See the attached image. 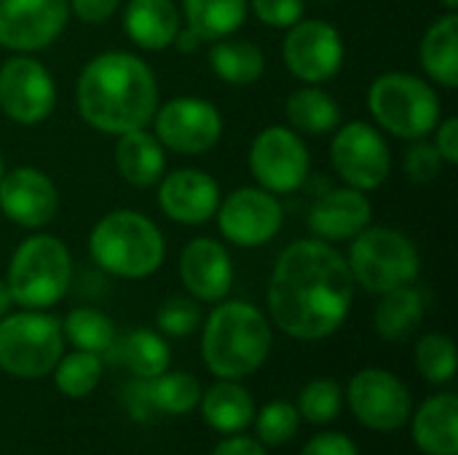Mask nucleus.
Wrapping results in <instances>:
<instances>
[{"label": "nucleus", "instance_id": "28", "mask_svg": "<svg viewBox=\"0 0 458 455\" xmlns=\"http://www.w3.org/2000/svg\"><path fill=\"white\" fill-rule=\"evenodd\" d=\"M107 354L118 359L121 365H126L140 381H150L161 375L164 370H169V362H172V351L164 335L148 327H140V330L126 333L123 338H115Z\"/></svg>", "mask_w": 458, "mask_h": 455}, {"label": "nucleus", "instance_id": "30", "mask_svg": "<svg viewBox=\"0 0 458 455\" xmlns=\"http://www.w3.org/2000/svg\"><path fill=\"white\" fill-rule=\"evenodd\" d=\"M185 24L207 43L231 38L242 29L250 13V0H180Z\"/></svg>", "mask_w": 458, "mask_h": 455}, {"label": "nucleus", "instance_id": "41", "mask_svg": "<svg viewBox=\"0 0 458 455\" xmlns=\"http://www.w3.org/2000/svg\"><path fill=\"white\" fill-rule=\"evenodd\" d=\"M435 147L440 153V158L445 161V166H456L458 164V118H440V123L435 126Z\"/></svg>", "mask_w": 458, "mask_h": 455}, {"label": "nucleus", "instance_id": "35", "mask_svg": "<svg viewBox=\"0 0 458 455\" xmlns=\"http://www.w3.org/2000/svg\"><path fill=\"white\" fill-rule=\"evenodd\" d=\"M341 405H344V394H341V386L335 381H327V378H317L311 383H306L301 389V397H298V416L314 426H325L330 421L338 418L341 413Z\"/></svg>", "mask_w": 458, "mask_h": 455}, {"label": "nucleus", "instance_id": "2", "mask_svg": "<svg viewBox=\"0 0 458 455\" xmlns=\"http://www.w3.org/2000/svg\"><path fill=\"white\" fill-rule=\"evenodd\" d=\"M75 102L94 131L118 137L148 129L158 110V78L131 51H102L83 64Z\"/></svg>", "mask_w": 458, "mask_h": 455}, {"label": "nucleus", "instance_id": "17", "mask_svg": "<svg viewBox=\"0 0 458 455\" xmlns=\"http://www.w3.org/2000/svg\"><path fill=\"white\" fill-rule=\"evenodd\" d=\"M59 209V193L51 177L35 166H16L0 177V212L13 225L46 228Z\"/></svg>", "mask_w": 458, "mask_h": 455}, {"label": "nucleus", "instance_id": "37", "mask_svg": "<svg viewBox=\"0 0 458 455\" xmlns=\"http://www.w3.org/2000/svg\"><path fill=\"white\" fill-rule=\"evenodd\" d=\"M158 333L169 338H188L201 324V308L193 298H169L156 314Z\"/></svg>", "mask_w": 458, "mask_h": 455}, {"label": "nucleus", "instance_id": "38", "mask_svg": "<svg viewBox=\"0 0 458 455\" xmlns=\"http://www.w3.org/2000/svg\"><path fill=\"white\" fill-rule=\"evenodd\" d=\"M403 166H405V174L408 180L424 185V182H432L443 174V166L445 161L440 158L437 147L424 137V139H413L403 156Z\"/></svg>", "mask_w": 458, "mask_h": 455}, {"label": "nucleus", "instance_id": "11", "mask_svg": "<svg viewBox=\"0 0 458 455\" xmlns=\"http://www.w3.org/2000/svg\"><path fill=\"white\" fill-rule=\"evenodd\" d=\"M150 126L156 139L164 145V150L180 156H201L220 142L225 123L220 110L209 99L174 97L158 105Z\"/></svg>", "mask_w": 458, "mask_h": 455}, {"label": "nucleus", "instance_id": "4", "mask_svg": "<svg viewBox=\"0 0 458 455\" xmlns=\"http://www.w3.org/2000/svg\"><path fill=\"white\" fill-rule=\"evenodd\" d=\"M91 260L115 279H148L166 257L161 228L137 209H113L89 233Z\"/></svg>", "mask_w": 458, "mask_h": 455}, {"label": "nucleus", "instance_id": "15", "mask_svg": "<svg viewBox=\"0 0 458 455\" xmlns=\"http://www.w3.org/2000/svg\"><path fill=\"white\" fill-rule=\"evenodd\" d=\"M346 400L357 421L373 432L403 429L413 413L408 386L394 373L381 367L360 370L346 389Z\"/></svg>", "mask_w": 458, "mask_h": 455}, {"label": "nucleus", "instance_id": "25", "mask_svg": "<svg viewBox=\"0 0 458 455\" xmlns=\"http://www.w3.org/2000/svg\"><path fill=\"white\" fill-rule=\"evenodd\" d=\"M419 59L424 72L443 88L458 86V11H448L429 24L421 38Z\"/></svg>", "mask_w": 458, "mask_h": 455}, {"label": "nucleus", "instance_id": "33", "mask_svg": "<svg viewBox=\"0 0 458 455\" xmlns=\"http://www.w3.org/2000/svg\"><path fill=\"white\" fill-rule=\"evenodd\" d=\"M54 373V383L56 389L70 397V400H81L89 397L102 378V357L99 354H89V351H72V354H62Z\"/></svg>", "mask_w": 458, "mask_h": 455}, {"label": "nucleus", "instance_id": "1", "mask_svg": "<svg viewBox=\"0 0 458 455\" xmlns=\"http://www.w3.org/2000/svg\"><path fill=\"white\" fill-rule=\"evenodd\" d=\"M346 257L322 239L282 249L268 282V314L295 341H325L341 330L354 303Z\"/></svg>", "mask_w": 458, "mask_h": 455}, {"label": "nucleus", "instance_id": "7", "mask_svg": "<svg viewBox=\"0 0 458 455\" xmlns=\"http://www.w3.org/2000/svg\"><path fill=\"white\" fill-rule=\"evenodd\" d=\"M354 284L365 292L384 295L394 287L413 284L421 274V255L416 244L397 228L368 225L352 239L349 255H344Z\"/></svg>", "mask_w": 458, "mask_h": 455}, {"label": "nucleus", "instance_id": "21", "mask_svg": "<svg viewBox=\"0 0 458 455\" xmlns=\"http://www.w3.org/2000/svg\"><path fill=\"white\" fill-rule=\"evenodd\" d=\"M126 38L142 51H164L180 32V8L174 0H129L123 8Z\"/></svg>", "mask_w": 458, "mask_h": 455}, {"label": "nucleus", "instance_id": "46", "mask_svg": "<svg viewBox=\"0 0 458 455\" xmlns=\"http://www.w3.org/2000/svg\"><path fill=\"white\" fill-rule=\"evenodd\" d=\"M448 11H458V0H440Z\"/></svg>", "mask_w": 458, "mask_h": 455}, {"label": "nucleus", "instance_id": "48", "mask_svg": "<svg viewBox=\"0 0 458 455\" xmlns=\"http://www.w3.org/2000/svg\"><path fill=\"white\" fill-rule=\"evenodd\" d=\"M319 3H330V0H319Z\"/></svg>", "mask_w": 458, "mask_h": 455}, {"label": "nucleus", "instance_id": "24", "mask_svg": "<svg viewBox=\"0 0 458 455\" xmlns=\"http://www.w3.org/2000/svg\"><path fill=\"white\" fill-rule=\"evenodd\" d=\"M424 314H427V295L413 284H403L381 295V303L376 306L373 314V324L384 341L403 343L421 327Z\"/></svg>", "mask_w": 458, "mask_h": 455}, {"label": "nucleus", "instance_id": "39", "mask_svg": "<svg viewBox=\"0 0 458 455\" xmlns=\"http://www.w3.org/2000/svg\"><path fill=\"white\" fill-rule=\"evenodd\" d=\"M250 8L271 29H290L306 16V0H250Z\"/></svg>", "mask_w": 458, "mask_h": 455}, {"label": "nucleus", "instance_id": "5", "mask_svg": "<svg viewBox=\"0 0 458 455\" xmlns=\"http://www.w3.org/2000/svg\"><path fill=\"white\" fill-rule=\"evenodd\" d=\"M5 284L13 306L30 311H46L56 306L72 284V257L62 239L51 233H35L24 239L8 263Z\"/></svg>", "mask_w": 458, "mask_h": 455}, {"label": "nucleus", "instance_id": "27", "mask_svg": "<svg viewBox=\"0 0 458 455\" xmlns=\"http://www.w3.org/2000/svg\"><path fill=\"white\" fill-rule=\"evenodd\" d=\"M201 416L204 421L220 432V434H239L255 421V402L252 394L239 386L236 381H220L215 383L201 400Z\"/></svg>", "mask_w": 458, "mask_h": 455}, {"label": "nucleus", "instance_id": "45", "mask_svg": "<svg viewBox=\"0 0 458 455\" xmlns=\"http://www.w3.org/2000/svg\"><path fill=\"white\" fill-rule=\"evenodd\" d=\"M11 306H13V298H11V290H8V284H5V279H0V319L11 311Z\"/></svg>", "mask_w": 458, "mask_h": 455}, {"label": "nucleus", "instance_id": "32", "mask_svg": "<svg viewBox=\"0 0 458 455\" xmlns=\"http://www.w3.org/2000/svg\"><path fill=\"white\" fill-rule=\"evenodd\" d=\"M62 335L64 341H70L78 351H89V354H107L110 346L115 343V324L110 322L107 314L97 311V308H72L64 322H62Z\"/></svg>", "mask_w": 458, "mask_h": 455}, {"label": "nucleus", "instance_id": "34", "mask_svg": "<svg viewBox=\"0 0 458 455\" xmlns=\"http://www.w3.org/2000/svg\"><path fill=\"white\" fill-rule=\"evenodd\" d=\"M416 370L429 383H451L456 375V346L443 333H429L416 343Z\"/></svg>", "mask_w": 458, "mask_h": 455}, {"label": "nucleus", "instance_id": "19", "mask_svg": "<svg viewBox=\"0 0 458 455\" xmlns=\"http://www.w3.org/2000/svg\"><path fill=\"white\" fill-rule=\"evenodd\" d=\"M180 282L193 300L220 303L233 287V260L217 239H191L180 255Z\"/></svg>", "mask_w": 458, "mask_h": 455}, {"label": "nucleus", "instance_id": "31", "mask_svg": "<svg viewBox=\"0 0 458 455\" xmlns=\"http://www.w3.org/2000/svg\"><path fill=\"white\" fill-rule=\"evenodd\" d=\"M142 397L153 410H161L166 416H182L191 413L201 400V386L191 373H169L142 381Z\"/></svg>", "mask_w": 458, "mask_h": 455}, {"label": "nucleus", "instance_id": "18", "mask_svg": "<svg viewBox=\"0 0 458 455\" xmlns=\"http://www.w3.org/2000/svg\"><path fill=\"white\" fill-rule=\"evenodd\" d=\"M220 182L204 169H174L158 180V206L180 225H204L220 206Z\"/></svg>", "mask_w": 458, "mask_h": 455}, {"label": "nucleus", "instance_id": "44", "mask_svg": "<svg viewBox=\"0 0 458 455\" xmlns=\"http://www.w3.org/2000/svg\"><path fill=\"white\" fill-rule=\"evenodd\" d=\"M204 43H207V40H204L193 27H188V24H185V27H180V32H177V38H174V43H172V46H177L182 54H193V51H199Z\"/></svg>", "mask_w": 458, "mask_h": 455}, {"label": "nucleus", "instance_id": "36", "mask_svg": "<svg viewBox=\"0 0 458 455\" xmlns=\"http://www.w3.org/2000/svg\"><path fill=\"white\" fill-rule=\"evenodd\" d=\"M252 424L258 429V442L263 448H279L298 434L301 416H298V408L287 402H271L260 413H255Z\"/></svg>", "mask_w": 458, "mask_h": 455}, {"label": "nucleus", "instance_id": "8", "mask_svg": "<svg viewBox=\"0 0 458 455\" xmlns=\"http://www.w3.org/2000/svg\"><path fill=\"white\" fill-rule=\"evenodd\" d=\"M64 354L62 322L46 311L21 308L0 319V370L35 381L48 375Z\"/></svg>", "mask_w": 458, "mask_h": 455}, {"label": "nucleus", "instance_id": "14", "mask_svg": "<svg viewBox=\"0 0 458 455\" xmlns=\"http://www.w3.org/2000/svg\"><path fill=\"white\" fill-rule=\"evenodd\" d=\"M282 59L301 83L322 86L344 67V38L330 21L303 16L287 29L282 40Z\"/></svg>", "mask_w": 458, "mask_h": 455}, {"label": "nucleus", "instance_id": "29", "mask_svg": "<svg viewBox=\"0 0 458 455\" xmlns=\"http://www.w3.org/2000/svg\"><path fill=\"white\" fill-rule=\"evenodd\" d=\"M209 67L228 86H252L266 72V56L252 40L220 38L209 48Z\"/></svg>", "mask_w": 458, "mask_h": 455}, {"label": "nucleus", "instance_id": "20", "mask_svg": "<svg viewBox=\"0 0 458 455\" xmlns=\"http://www.w3.org/2000/svg\"><path fill=\"white\" fill-rule=\"evenodd\" d=\"M306 223L314 239H322L327 244L352 241L360 231H365L373 223V204L368 193L341 185L314 198Z\"/></svg>", "mask_w": 458, "mask_h": 455}, {"label": "nucleus", "instance_id": "43", "mask_svg": "<svg viewBox=\"0 0 458 455\" xmlns=\"http://www.w3.org/2000/svg\"><path fill=\"white\" fill-rule=\"evenodd\" d=\"M212 455H268L266 448L258 442V440H250V437H231L225 442H220Z\"/></svg>", "mask_w": 458, "mask_h": 455}, {"label": "nucleus", "instance_id": "9", "mask_svg": "<svg viewBox=\"0 0 458 455\" xmlns=\"http://www.w3.org/2000/svg\"><path fill=\"white\" fill-rule=\"evenodd\" d=\"M330 164L344 185L370 193L386 182L392 172V150L376 123L352 121L335 129Z\"/></svg>", "mask_w": 458, "mask_h": 455}, {"label": "nucleus", "instance_id": "22", "mask_svg": "<svg viewBox=\"0 0 458 455\" xmlns=\"http://www.w3.org/2000/svg\"><path fill=\"white\" fill-rule=\"evenodd\" d=\"M115 169L131 188H153L166 174V150L148 129L118 134Z\"/></svg>", "mask_w": 458, "mask_h": 455}, {"label": "nucleus", "instance_id": "23", "mask_svg": "<svg viewBox=\"0 0 458 455\" xmlns=\"http://www.w3.org/2000/svg\"><path fill=\"white\" fill-rule=\"evenodd\" d=\"M413 440L427 455H458V397H427L413 418Z\"/></svg>", "mask_w": 458, "mask_h": 455}, {"label": "nucleus", "instance_id": "13", "mask_svg": "<svg viewBox=\"0 0 458 455\" xmlns=\"http://www.w3.org/2000/svg\"><path fill=\"white\" fill-rule=\"evenodd\" d=\"M56 107V83L35 54H13L0 64V110L19 126L43 123Z\"/></svg>", "mask_w": 458, "mask_h": 455}, {"label": "nucleus", "instance_id": "6", "mask_svg": "<svg viewBox=\"0 0 458 455\" xmlns=\"http://www.w3.org/2000/svg\"><path fill=\"white\" fill-rule=\"evenodd\" d=\"M368 110L381 131L397 139H424L443 118L432 83L411 72H384L368 86Z\"/></svg>", "mask_w": 458, "mask_h": 455}, {"label": "nucleus", "instance_id": "12", "mask_svg": "<svg viewBox=\"0 0 458 455\" xmlns=\"http://www.w3.org/2000/svg\"><path fill=\"white\" fill-rule=\"evenodd\" d=\"M215 220L228 244L242 249H258L279 236L284 209L279 196L263 190L260 185H244L220 198Z\"/></svg>", "mask_w": 458, "mask_h": 455}, {"label": "nucleus", "instance_id": "3", "mask_svg": "<svg viewBox=\"0 0 458 455\" xmlns=\"http://www.w3.org/2000/svg\"><path fill=\"white\" fill-rule=\"evenodd\" d=\"M271 343L274 335L266 314L244 300H220L201 333L204 362L223 381L252 375L268 359Z\"/></svg>", "mask_w": 458, "mask_h": 455}, {"label": "nucleus", "instance_id": "10", "mask_svg": "<svg viewBox=\"0 0 458 455\" xmlns=\"http://www.w3.org/2000/svg\"><path fill=\"white\" fill-rule=\"evenodd\" d=\"M250 172L255 182L274 196L301 190L311 172V156L303 137L282 123L266 126L250 145Z\"/></svg>", "mask_w": 458, "mask_h": 455}, {"label": "nucleus", "instance_id": "47", "mask_svg": "<svg viewBox=\"0 0 458 455\" xmlns=\"http://www.w3.org/2000/svg\"><path fill=\"white\" fill-rule=\"evenodd\" d=\"M5 174V161H3V156H0V177Z\"/></svg>", "mask_w": 458, "mask_h": 455}, {"label": "nucleus", "instance_id": "26", "mask_svg": "<svg viewBox=\"0 0 458 455\" xmlns=\"http://www.w3.org/2000/svg\"><path fill=\"white\" fill-rule=\"evenodd\" d=\"M284 115L290 129H295L301 137H325L341 126V105L335 102V97L309 83L287 97Z\"/></svg>", "mask_w": 458, "mask_h": 455}, {"label": "nucleus", "instance_id": "42", "mask_svg": "<svg viewBox=\"0 0 458 455\" xmlns=\"http://www.w3.org/2000/svg\"><path fill=\"white\" fill-rule=\"evenodd\" d=\"M301 455H360L357 445L341 434V432H325V434H317Z\"/></svg>", "mask_w": 458, "mask_h": 455}, {"label": "nucleus", "instance_id": "40", "mask_svg": "<svg viewBox=\"0 0 458 455\" xmlns=\"http://www.w3.org/2000/svg\"><path fill=\"white\" fill-rule=\"evenodd\" d=\"M70 13L83 24H105L121 8V0H67Z\"/></svg>", "mask_w": 458, "mask_h": 455}, {"label": "nucleus", "instance_id": "16", "mask_svg": "<svg viewBox=\"0 0 458 455\" xmlns=\"http://www.w3.org/2000/svg\"><path fill=\"white\" fill-rule=\"evenodd\" d=\"M67 0H0V46L11 54H38L67 27Z\"/></svg>", "mask_w": 458, "mask_h": 455}]
</instances>
